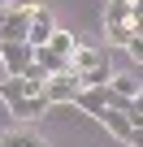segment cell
Returning a JSON list of instances; mask_svg holds the SVG:
<instances>
[{"instance_id":"52a82bcc","label":"cell","mask_w":143,"mask_h":147,"mask_svg":"<svg viewBox=\"0 0 143 147\" xmlns=\"http://www.w3.org/2000/svg\"><path fill=\"white\" fill-rule=\"evenodd\" d=\"M56 35V18H52V9H43V5H35V22H30V48H43L48 39Z\"/></svg>"},{"instance_id":"ac0fdd59","label":"cell","mask_w":143,"mask_h":147,"mask_svg":"<svg viewBox=\"0 0 143 147\" xmlns=\"http://www.w3.org/2000/svg\"><path fill=\"white\" fill-rule=\"evenodd\" d=\"M130 5H134V0H130Z\"/></svg>"},{"instance_id":"8992f818","label":"cell","mask_w":143,"mask_h":147,"mask_svg":"<svg viewBox=\"0 0 143 147\" xmlns=\"http://www.w3.org/2000/svg\"><path fill=\"white\" fill-rule=\"evenodd\" d=\"M78 95H83V82L74 78V74H56V78L48 82V91H43L48 104H78Z\"/></svg>"},{"instance_id":"4fadbf2b","label":"cell","mask_w":143,"mask_h":147,"mask_svg":"<svg viewBox=\"0 0 143 147\" xmlns=\"http://www.w3.org/2000/svg\"><path fill=\"white\" fill-rule=\"evenodd\" d=\"M22 78H26V82H35V87H43V91H48V82H52V74H48V69H43V65H39V61H30V65H26V74H22Z\"/></svg>"},{"instance_id":"6da1fadb","label":"cell","mask_w":143,"mask_h":147,"mask_svg":"<svg viewBox=\"0 0 143 147\" xmlns=\"http://www.w3.org/2000/svg\"><path fill=\"white\" fill-rule=\"evenodd\" d=\"M0 95H5V104H9V113L18 117V121H30V117H43L52 104L43 100V87H35V82H26V78H0Z\"/></svg>"},{"instance_id":"9c48e42d","label":"cell","mask_w":143,"mask_h":147,"mask_svg":"<svg viewBox=\"0 0 143 147\" xmlns=\"http://www.w3.org/2000/svg\"><path fill=\"white\" fill-rule=\"evenodd\" d=\"M35 61L52 74V78H56V74H69V56H61V52H52V48H35Z\"/></svg>"},{"instance_id":"2e32d148","label":"cell","mask_w":143,"mask_h":147,"mask_svg":"<svg viewBox=\"0 0 143 147\" xmlns=\"http://www.w3.org/2000/svg\"><path fill=\"white\" fill-rule=\"evenodd\" d=\"M130 147H143V130H134V134H130Z\"/></svg>"},{"instance_id":"277c9868","label":"cell","mask_w":143,"mask_h":147,"mask_svg":"<svg viewBox=\"0 0 143 147\" xmlns=\"http://www.w3.org/2000/svg\"><path fill=\"white\" fill-rule=\"evenodd\" d=\"M35 22V5H13L5 9V26H0V43H26Z\"/></svg>"},{"instance_id":"7a4b0ae2","label":"cell","mask_w":143,"mask_h":147,"mask_svg":"<svg viewBox=\"0 0 143 147\" xmlns=\"http://www.w3.org/2000/svg\"><path fill=\"white\" fill-rule=\"evenodd\" d=\"M69 74L83 82V91L104 87V82H108V56H104V48L74 43V52H69Z\"/></svg>"},{"instance_id":"9a60e30c","label":"cell","mask_w":143,"mask_h":147,"mask_svg":"<svg viewBox=\"0 0 143 147\" xmlns=\"http://www.w3.org/2000/svg\"><path fill=\"white\" fill-rule=\"evenodd\" d=\"M130 56H134V61L143 65V39H130Z\"/></svg>"},{"instance_id":"ba28073f","label":"cell","mask_w":143,"mask_h":147,"mask_svg":"<svg viewBox=\"0 0 143 147\" xmlns=\"http://www.w3.org/2000/svg\"><path fill=\"white\" fill-rule=\"evenodd\" d=\"M108 87H113L121 100H139V95H143V82L134 78V74H113V78H108Z\"/></svg>"},{"instance_id":"30bf717a","label":"cell","mask_w":143,"mask_h":147,"mask_svg":"<svg viewBox=\"0 0 143 147\" xmlns=\"http://www.w3.org/2000/svg\"><path fill=\"white\" fill-rule=\"evenodd\" d=\"M100 125H108V130H113L117 138H126V143H130V134H134V125H130V117H126V113H104V117H100Z\"/></svg>"},{"instance_id":"8fae6325","label":"cell","mask_w":143,"mask_h":147,"mask_svg":"<svg viewBox=\"0 0 143 147\" xmlns=\"http://www.w3.org/2000/svg\"><path fill=\"white\" fill-rule=\"evenodd\" d=\"M0 147H48V143L35 138V134H26V130H18V134H5V138H0Z\"/></svg>"},{"instance_id":"3957f363","label":"cell","mask_w":143,"mask_h":147,"mask_svg":"<svg viewBox=\"0 0 143 147\" xmlns=\"http://www.w3.org/2000/svg\"><path fill=\"white\" fill-rule=\"evenodd\" d=\"M104 35L113 48H130L134 39V5L130 0H108V9H104Z\"/></svg>"},{"instance_id":"5b68a950","label":"cell","mask_w":143,"mask_h":147,"mask_svg":"<svg viewBox=\"0 0 143 147\" xmlns=\"http://www.w3.org/2000/svg\"><path fill=\"white\" fill-rule=\"evenodd\" d=\"M30 61H35V48H30V43H0V65H5V78H22Z\"/></svg>"},{"instance_id":"5bb4252c","label":"cell","mask_w":143,"mask_h":147,"mask_svg":"<svg viewBox=\"0 0 143 147\" xmlns=\"http://www.w3.org/2000/svg\"><path fill=\"white\" fill-rule=\"evenodd\" d=\"M126 117H130V125H134V130H143V95L130 104V113H126Z\"/></svg>"},{"instance_id":"7c38bea8","label":"cell","mask_w":143,"mask_h":147,"mask_svg":"<svg viewBox=\"0 0 143 147\" xmlns=\"http://www.w3.org/2000/svg\"><path fill=\"white\" fill-rule=\"evenodd\" d=\"M43 48H52V52H61V56H69V52H74V35L56 26V35H52V39H48Z\"/></svg>"},{"instance_id":"e0dca14e","label":"cell","mask_w":143,"mask_h":147,"mask_svg":"<svg viewBox=\"0 0 143 147\" xmlns=\"http://www.w3.org/2000/svg\"><path fill=\"white\" fill-rule=\"evenodd\" d=\"M134 39H143V18H134Z\"/></svg>"}]
</instances>
